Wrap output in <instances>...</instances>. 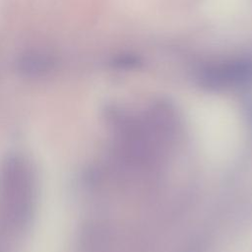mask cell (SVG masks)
<instances>
[{"label":"cell","mask_w":252,"mask_h":252,"mask_svg":"<svg viewBox=\"0 0 252 252\" xmlns=\"http://www.w3.org/2000/svg\"><path fill=\"white\" fill-rule=\"evenodd\" d=\"M202 79L210 85L224 86L252 82V61L236 60L206 66Z\"/></svg>","instance_id":"obj_1"}]
</instances>
